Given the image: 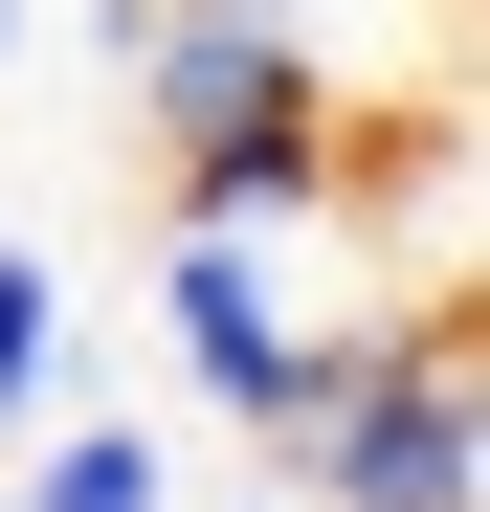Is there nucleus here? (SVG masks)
Returning a JSON list of instances; mask_svg holds the SVG:
<instances>
[{"mask_svg":"<svg viewBox=\"0 0 490 512\" xmlns=\"http://www.w3.org/2000/svg\"><path fill=\"white\" fill-rule=\"evenodd\" d=\"M0 490L23 512H179L201 446H156V401H45V423H0Z\"/></svg>","mask_w":490,"mask_h":512,"instance_id":"nucleus-3","label":"nucleus"},{"mask_svg":"<svg viewBox=\"0 0 490 512\" xmlns=\"http://www.w3.org/2000/svg\"><path fill=\"white\" fill-rule=\"evenodd\" d=\"M0 67H23V0H0Z\"/></svg>","mask_w":490,"mask_h":512,"instance_id":"nucleus-5","label":"nucleus"},{"mask_svg":"<svg viewBox=\"0 0 490 512\" xmlns=\"http://www.w3.org/2000/svg\"><path fill=\"white\" fill-rule=\"evenodd\" d=\"M45 401H67V268L0 223V423H45Z\"/></svg>","mask_w":490,"mask_h":512,"instance_id":"nucleus-4","label":"nucleus"},{"mask_svg":"<svg viewBox=\"0 0 490 512\" xmlns=\"http://www.w3.org/2000/svg\"><path fill=\"white\" fill-rule=\"evenodd\" d=\"M268 490H290V512H490V357H468V290L379 312L357 379L268 446Z\"/></svg>","mask_w":490,"mask_h":512,"instance_id":"nucleus-2","label":"nucleus"},{"mask_svg":"<svg viewBox=\"0 0 490 512\" xmlns=\"http://www.w3.org/2000/svg\"><path fill=\"white\" fill-rule=\"evenodd\" d=\"M379 312H424V290H379L357 179L335 201H156V357H179V401L223 446H290V423L357 379Z\"/></svg>","mask_w":490,"mask_h":512,"instance_id":"nucleus-1","label":"nucleus"}]
</instances>
